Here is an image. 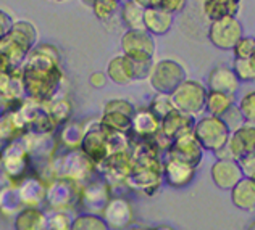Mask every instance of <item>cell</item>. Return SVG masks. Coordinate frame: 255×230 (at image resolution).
I'll use <instances>...</instances> for the list:
<instances>
[{
	"instance_id": "cell-1",
	"label": "cell",
	"mask_w": 255,
	"mask_h": 230,
	"mask_svg": "<svg viewBox=\"0 0 255 230\" xmlns=\"http://www.w3.org/2000/svg\"><path fill=\"white\" fill-rule=\"evenodd\" d=\"M58 50L52 45H41L28 53L23 68V89L37 100H49L55 95L62 82V70L58 65Z\"/></svg>"
},
{
	"instance_id": "cell-2",
	"label": "cell",
	"mask_w": 255,
	"mask_h": 230,
	"mask_svg": "<svg viewBox=\"0 0 255 230\" xmlns=\"http://www.w3.org/2000/svg\"><path fill=\"white\" fill-rule=\"evenodd\" d=\"M37 32L34 24L28 21H13L10 31L0 39V53L8 58L10 65L15 68L21 65L32 45L36 44Z\"/></svg>"
},
{
	"instance_id": "cell-3",
	"label": "cell",
	"mask_w": 255,
	"mask_h": 230,
	"mask_svg": "<svg viewBox=\"0 0 255 230\" xmlns=\"http://www.w3.org/2000/svg\"><path fill=\"white\" fill-rule=\"evenodd\" d=\"M171 103L174 110L186 113L189 116H200L205 111L207 87L199 80L184 79L171 93Z\"/></svg>"
},
{
	"instance_id": "cell-4",
	"label": "cell",
	"mask_w": 255,
	"mask_h": 230,
	"mask_svg": "<svg viewBox=\"0 0 255 230\" xmlns=\"http://www.w3.org/2000/svg\"><path fill=\"white\" fill-rule=\"evenodd\" d=\"M230 127L225 124V121L218 116H204L196 119L192 127V135L199 142V145L207 152L221 150L230 139Z\"/></svg>"
},
{
	"instance_id": "cell-5",
	"label": "cell",
	"mask_w": 255,
	"mask_h": 230,
	"mask_svg": "<svg viewBox=\"0 0 255 230\" xmlns=\"http://www.w3.org/2000/svg\"><path fill=\"white\" fill-rule=\"evenodd\" d=\"M147 79H149L152 89L157 93L170 95L184 79H187V74L184 68L176 60L165 58L157 63H152Z\"/></svg>"
},
{
	"instance_id": "cell-6",
	"label": "cell",
	"mask_w": 255,
	"mask_h": 230,
	"mask_svg": "<svg viewBox=\"0 0 255 230\" xmlns=\"http://www.w3.org/2000/svg\"><path fill=\"white\" fill-rule=\"evenodd\" d=\"M209 40L220 50H233L236 42L244 36L243 24L238 16H225L212 19L209 24Z\"/></svg>"
},
{
	"instance_id": "cell-7",
	"label": "cell",
	"mask_w": 255,
	"mask_h": 230,
	"mask_svg": "<svg viewBox=\"0 0 255 230\" xmlns=\"http://www.w3.org/2000/svg\"><path fill=\"white\" fill-rule=\"evenodd\" d=\"M123 55L134 62H152L155 55V40L145 29H128L122 36Z\"/></svg>"
},
{
	"instance_id": "cell-8",
	"label": "cell",
	"mask_w": 255,
	"mask_h": 230,
	"mask_svg": "<svg viewBox=\"0 0 255 230\" xmlns=\"http://www.w3.org/2000/svg\"><path fill=\"white\" fill-rule=\"evenodd\" d=\"M81 150L92 163H104L110 156V145H109V131L99 126L97 129H91L83 135Z\"/></svg>"
},
{
	"instance_id": "cell-9",
	"label": "cell",
	"mask_w": 255,
	"mask_h": 230,
	"mask_svg": "<svg viewBox=\"0 0 255 230\" xmlns=\"http://www.w3.org/2000/svg\"><path fill=\"white\" fill-rule=\"evenodd\" d=\"M168 156L186 161V163L197 167L204 158V148L199 145V142L192 135V132H189V134L179 135V137L170 142Z\"/></svg>"
},
{
	"instance_id": "cell-10",
	"label": "cell",
	"mask_w": 255,
	"mask_h": 230,
	"mask_svg": "<svg viewBox=\"0 0 255 230\" xmlns=\"http://www.w3.org/2000/svg\"><path fill=\"white\" fill-rule=\"evenodd\" d=\"M194 123H196V118L189 116L186 113H181L178 110L168 111L165 116L160 119V129L157 134H160L166 142H171L179 135L189 134L192 132Z\"/></svg>"
},
{
	"instance_id": "cell-11",
	"label": "cell",
	"mask_w": 255,
	"mask_h": 230,
	"mask_svg": "<svg viewBox=\"0 0 255 230\" xmlns=\"http://www.w3.org/2000/svg\"><path fill=\"white\" fill-rule=\"evenodd\" d=\"M162 175L170 187L183 188L192 182L194 175H196V167L186 161L168 156L162 166Z\"/></svg>"
},
{
	"instance_id": "cell-12",
	"label": "cell",
	"mask_w": 255,
	"mask_h": 230,
	"mask_svg": "<svg viewBox=\"0 0 255 230\" xmlns=\"http://www.w3.org/2000/svg\"><path fill=\"white\" fill-rule=\"evenodd\" d=\"M226 148L234 159L244 156V154L255 153V126L244 123L238 129L231 131Z\"/></svg>"
},
{
	"instance_id": "cell-13",
	"label": "cell",
	"mask_w": 255,
	"mask_h": 230,
	"mask_svg": "<svg viewBox=\"0 0 255 230\" xmlns=\"http://www.w3.org/2000/svg\"><path fill=\"white\" fill-rule=\"evenodd\" d=\"M212 180L221 190H231L244 177L236 159H217L212 166Z\"/></svg>"
},
{
	"instance_id": "cell-14",
	"label": "cell",
	"mask_w": 255,
	"mask_h": 230,
	"mask_svg": "<svg viewBox=\"0 0 255 230\" xmlns=\"http://www.w3.org/2000/svg\"><path fill=\"white\" fill-rule=\"evenodd\" d=\"M104 221L110 230H125L132 222L131 205L125 198H113L107 203Z\"/></svg>"
},
{
	"instance_id": "cell-15",
	"label": "cell",
	"mask_w": 255,
	"mask_h": 230,
	"mask_svg": "<svg viewBox=\"0 0 255 230\" xmlns=\"http://www.w3.org/2000/svg\"><path fill=\"white\" fill-rule=\"evenodd\" d=\"M207 90H215V92H223V93H231L236 95V90L239 87V80L234 76L231 66L218 65L209 73L207 77Z\"/></svg>"
},
{
	"instance_id": "cell-16",
	"label": "cell",
	"mask_w": 255,
	"mask_h": 230,
	"mask_svg": "<svg viewBox=\"0 0 255 230\" xmlns=\"http://www.w3.org/2000/svg\"><path fill=\"white\" fill-rule=\"evenodd\" d=\"M174 16L166 13L158 6H147L144 8V29L152 36H163L173 26Z\"/></svg>"
},
{
	"instance_id": "cell-17",
	"label": "cell",
	"mask_w": 255,
	"mask_h": 230,
	"mask_svg": "<svg viewBox=\"0 0 255 230\" xmlns=\"http://www.w3.org/2000/svg\"><path fill=\"white\" fill-rule=\"evenodd\" d=\"M107 79H110L112 82L118 85H126L131 84L134 80V73H132V60L125 55H118L112 58L107 66L105 73Z\"/></svg>"
},
{
	"instance_id": "cell-18",
	"label": "cell",
	"mask_w": 255,
	"mask_h": 230,
	"mask_svg": "<svg viewBox=\"0 0 255 230\" xmlns=\"http://www.w3.org/2000/svg\"><path fill=\"white\" fill-rule=\"evenodd\" d=\"M231 200L234 206L244 211H254L255 208V180L243 177L231 188Z\"/></svg>"
},
{
	"instance_id": "cell-19",
	"label": "cell",
	"mask_w": 255,
	"mask_h": 230,
	"mask_svg": "<svg viewBox=\"0 0 255 230\" xmlns=\"http://www.w3.org/2000/svg\"><path fill=\"white\" fill-rule=\"evenodd\" d=\"M243 0H204V15L209 21L225 16H238Z\"/></svg>"
},
{
	"instance_id": "cell-20",
	"label": "cell",
	"mask_w": 255,
	"mask_h": 230,
	"mask_svg": "<svg viewBox=\"0 0 255 230\" xmlns=\"http://www.w3.org/2000/svg\"><path fill=\"white\" fill-rule=\"evenodd\" d=\"M160 129V119L149 110L134 113L131 121V131L140 139H149L157 135Z\"/></svg>"
},
{
	"instance_id": "cell-21",
	"label": "cell",
	"mask_w": 255,
	"mask_h": 230,
	"mask_svg": "<svg viewBox=\"0 0 255 230\" xmlns=\"http://www.w3.org/2000/svg\"><path fill=\"white\" fill-rule=\"evenodd\" d=\"M234 105H236V95L223 93V92H215V90H207L205 111L209 113L210 116L221 118Z\"/></svg>"
},
{
	"instance_id": "cell-22",
	"label": "cell",
	"mask_w": 255,
	"mask_h": 230,
	"mask_svg": "<svg viewBox=\"0 0 255 230\" xmlns=\"http://www.w3.org/2000/svg\"><path fill=\"white\" fill-rule=\"evenodd\" d=\"M131 121L132 116L122 111L115 110H104V116L100 121V126L104 129L110 132H118V134H128L131 131Z\"/></svg>"
},
{
	"instance_id": "cell-23",
	"label": "cell",
	"mask_w": 255,
	"mask_h": 230,
	"mask_svg": "<svg viewBox=\"0 0 255 230\" xmlns=\"http://www.w3.org/2000/svg\"><path fill=\"white\" fill-rule=\"evenodd\" d=\"M120 16L128 29H144V8L132 0H123L120 3Z\"/></svg>"
},
{
	"instance_id": "cell-24",
	"label": "cell",
	"mask_w": 255,
	"mask_h": 230,
	"mask_svg": "<svg viewBox=\"0 0 255 230\" xmlns=\"http://www.w3.org/2000/svg\"><path fill=\"white\" fill-rule=\"evenodd\" d=\"M45 214L37 208H26L21 213H18L15 219L16 230H44Z\"/></svg>"
},
{
	"instance_id": "cell-25",
	"label": "cell",
	"mask_w": 255,
	"mask_h": 230,
	"mask_svg": "<svg viewBox=\"0 0 255 230\" xmlns=\"http://www.w3.org/2000/svg\"><path fill=\"white\" fill-rule=\"evenodd\" d=\"M231 70L239 82H254L255 79V57L234 58Z\"/></svg>"
},
{
	"instance_id": "cell-26",
	"label": "cell",
	"mask_w": 255,
	"mask_h": 230,
	"mask_svg": "<svg viewBox=\"0 0 255 230\" xmlns=\"http://www.w3.org/2000/svg\"><path fill=\"white\" fill-rule=\"evenodd\" d=\"M120 0H94L92 2V13L100 21H110L120 10Z\"/></svg>"
},
{
	"instance_id": "cell-27",
	"label": "cell",
	"mask_w": 255,
	"mask_h": 230,
	"mask_svg": "<svg viewBox=\"0 0 255 230\" xmlns=\"http://www.w3.org/2000/svg\"><path fill=\"white\" fill-rule=\"evenodd\" d=\"M71 230H110L102 218L96 214H83L71 222Z\"/></svg>"
},
{
	"instance_id": "cell-28",
	"label": "cell",
	"mask_w": 255,
	"mask_h": 230,
	"mask_svg": "<svg viewBox=\"0 0 255 230\" xmlns=\"http://www.w3.org/2000/svg\"><path fill=\"white\" fill-rule=\"evenodd\" d=\"M236 106L246 123L254 124V121H255V92L254 90L247 92L246 95L239 100V103Z\"/></svg>"
},
{
	"instance_id": "cell-29",
	"label": "cell",
	"mask_w": 255,
	"mask_h": 230,
	"mask_svg": "<svg viewBox=\"0 0 255 230\" xmlns=\"http://www.w3.org/2000/svg\"><path fill=\"white\" fill-rule=\"evenodd\" d=\"M234 58H251L255 57V39L252 36H243L233 47Z\"/></svg>"
},
{
	"instance_id": "cell-30",
	"label": "cell",
	"mask_w": 255,
	"mask_h": 230,
	"mask_svg": "<svg viewBox=\"0 0 255 230\" xmlns=\"http://www.w3.org/2000/svg\"><path fill=\"white\" fill-rule=\"evenodd\" d=\"M173 103H171V97L165 95V93H157V97L152 100L149 111H152L158 119H162L168 111L173 110Z\"/></svg>"
},
{
	"instance_id": "cell-31",
	"label": "cell",
	"mask_w": 255,
	"mask_h": 230,
	"mask_svg": "<svg viewBox=\"0 0 255 230\" xmlns=\"http://www.w3.org/2000/svg\"><path fill=\"white\" fill-rule=\"evenodd\" d=\"M70 113H71V106L68 101H65V100H58V101H52V106H50V110H49V118L53 124H58V123H62V121H65L66 118L70 116Z\"/></svg>"
},
{
	"instance_id": "cell-32",
	"label": "cell",
	"mask_w": 255,
	"mask_h": 230,
	"mask_svg": "<svg viewBox=\"0 0 255 230\" xmlns=\"http://www.w3.org/2000/svg\"><path fill=\"white\" fill-rule=\"evenodd\" d=\"M44 230H71V221L63 213L53 214L52 218L45 219Z\"/></svg>"
},
{
	"instance_id": "cell-33",
	"label": "cell",
	"mask_w": 255,
	"mask_h": 230,
	"mask_svg": "<svg viewBox=\"0 0 255 230\" xmlns=\"http://www.w3.org/2000/svg\"><path fill=\"white\" fill-rule=\"evenodd\" d=\"M221 119L225 121V124L230 127V131H234V129H238L239 126H243L246 121L243 119V116H241V113L238 110V106L234 105L231 106L230 110H228L223 116H221Z\"/></svg>"
},
{
	"instance_id": "cell-34",
	"label": "cell",
	"mask_w": 255,
	"mask_h": 230,
	"mask_svg": "<svg viewBox=\"0 0 255 230\" xmlns=\"http://www.w3.org/2000/svg\"><path fill=\"white\" fill-rule=\"evenodd\" d=\"M238 164L241 167V172H243L244 177L247 179H254L255 175V153H249V154H244L236 159Z\"/></svg>"
},
{
	"instance_id": "cell-35",
	"label": "cell",
	"mask_w": 255,
	"mask_h": 230,
	"mask_svg": "<svg viewBox=\"0 0 255 230\" xmlns=\"http://www.w3.org/2000/svg\"><path fill=\"white\" fill-rule=\"evenodd\" d=\"M104 110L122 111V113L129 114V116H134V113H136L134 106L129 103V101H126V100H110V101H107V105H105Z\"/></svg>"
},
{
	"instance_id": "cell-36",
	"label": "cell",
	"mask_w": 255,
	"mask_h": 230,
	"mask_svg": "<svg viewBox=\"0 0 255 230\" xmlns=\"http://www.w3.org/2000/svg\"><path fill=\"white\" fill-rule=\"evenodd\" d=\"M187 5V0H162V3H160L158 8L165 10L166 13H170V15H178L181 13Z\"/></svg>"
},
{
	"instance_id": "cell-37",
	"label": "cell",
	"mask_w": 255,
	"mask_h": 230,
	"mask_svg": "<svg viewBox=\"0 0 255 230\" xmlns=\"http://www.w3.org/2000/svg\"><path fill=\"white\" fill-rule=\"evenodd\" d=\"M11 24H13L11 18H10L8 15H6L5 11L0 10V39H2V37L5 36V34L10 31Z\"/></svg>"
},
{
	"instance_id": "cell-38",
	"label": "cell",
	"mask_w": 255,
	"mask_h": 230,
	"mask_svg": "<svg viewBox=\"0 0 255 230\" xmlns=\"http://www.w3.org/2000/svg\"><path fill=\"white\" fill-rule=\"evenodd\" d=\"M107 82V76L104 73H94L91 76V84L94 87H104Z\"/></svg>"
},
{
	"instance_id": "cell-39",
	"label": "cell",
	"mask_w": 255,
	"mask_h": 230,
	"mask_svg": "<svg viewBox=\"0 0 255 230\" xmlns=\"http://www.w3.org/2000/svg\"><path fill=\"white\" fill-rule=\"evenodd\" d=\"M132 2L140 5L142 8H147V6H160L162 0H132Z\"/></svg>"
},
{
	"instance_id": "cell-40",
	"label": "cell",
	"mask_w": 255,
	"mask_h": 230,
	"mask_svg": "<svg viewBox=\"0 0 255 230\" xmlns=\"http://www.w3.org/2000/svg\"><path fill=\"white\" fill-rule=\"evenodd\" d=\"M92 2H94V0H81V3L86 5V6H89V8L92 6Z\"/></svg>"
},
{
	"instance_id": "cell-41",
	"label": "cell",
	"mask_w": 255,
	"mask_h": 230,
	"mask_svg": "<svg viewBox=\"0 0 255 230\" xmlns=\"http://www.w3.org/2000/svg\"><path fill=\"white\" fill-rule=\"evenodd\" d=\"M160 230H174V229H171V227H166V226H162V227H158Z\"/></svg>"
},
{
	"instance_id": "cell-42",
	"label": "cell",
	"mask_w": 255,
	"mask_h": 230,
	"mask_svg": "<svg viewBox=\"0 0 255 230\" xmlns=\"http://www.w3.org/2000/svg\"><path fill=\"white\" fill-rule=\"evenodd\" d=\"M247 230H255V224H254V222H252V224H251V227L247 229Z\"/></svg>"
},
{
	"instance_id": "cell-43",
	"label": "cell",
	"mask_w": 255,
	"mask_h": 230,
	"mask_svg": "<svg viewBox=\"0 0 255 230\" xmlns=\"http://www.w3.org/2000/svg\"><path fill=\"white\" fill-rule=\"evenodd\" d=\"M50 2H65V0H50Z\"/></svg>"
},
{
	"instance_id": "cell-44",
	"label": "cell",
	"mask_w": 255,
	"mask_h": 230,
	"mask_svg": "<svg viewBox=\"0 0 255 230\" xmlns=\"http://www.w3.org/2000/svg\"><path fill=\"white\" fill-rule=\"evenodd\" d=\"M153 230H160V229H153Z\"/></svg>"
},
{
	"instance_id": "cell-45",
	"label": "cell",
	"mask_w": 255,
	"mask_h": 230,
	"mask_svg": "<svg viewBox=\"0 0 255 230\" xmlns=\"http://www.w3.org/2000/svg\"><path fill=\"white\" fill-rule=\"evenodd\" d=\"M120 2H123V0H120Z\"/></svg>"
}]
</instances>
